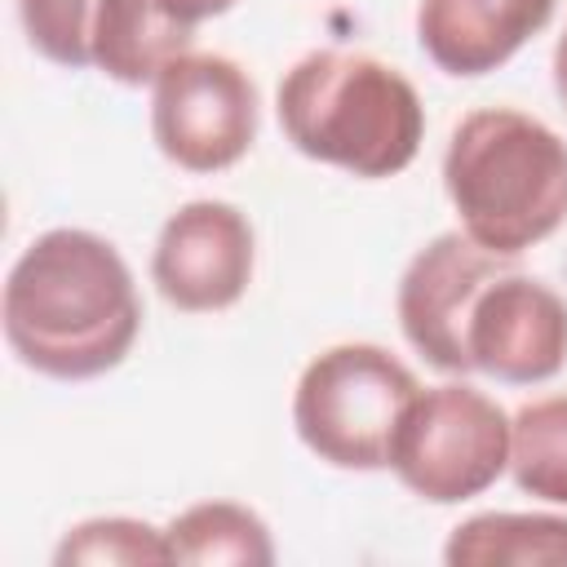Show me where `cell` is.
I'll return each instance as SVG.
<instances>
[{"label": "cell", "mask_w": 567, "mask_h": 567, "mask_svg": "<svg viewBox=\"0 0 567 567\" xmlns=\"http://www.w3.org/2000/svg\"><path fill=\"white\" fill-rule=\"evenodd\" d=\"M0 319L22 368L53 381H93L128 359L142 332V297L111 239L58 226L9 266Z\"/></svg>", "instance_id": "cell-1"}, {"label": "cell", "mask_w": 567, "mask_h": 567, "mask_svg": "<svg viewBox=\"0 0 567 567\" xmlns=\"http://www.w3.org/2000/svg\"><path fill=\"white\" fill-rule=\"evenodd\" d=\"M275 111L292 151L368 182L403 173L425 142L416 84L372 53L315 49L297 58L279 80Z\"/></svg>", "instance_id": "cell-2"}, {"label": "cell", "mask_w": 567, "mask_h": 567, "mask_svg": "<svg viewBox=\"0 0 567 567\" xmlns=\"http://www.w3.org/2000/svg\"><path fill=\"white\" fill-rule=\"evenodd\" d=\"M443 190L474 244L518 261L567 221V137L518 106H478L447 137Z\"/></svg>", "instance_id": "cell-3"}, {"label": "cell", "mask_w": 567, "mask_h": 567, "mask_svg": "<svg viewBox=\"0 0 567 567\" xmlns=\"http://www.w3.org/2000/svg\"><path fill=\"white\" fill-rule=\"evenodd\" d=\"M412 368L377 341L319 350L292 390V430L310 456L332 470H390V443L416 394Z\"/></svg>", "instance_id": "cell-4"}, {"label": "cell", "mask_w": 567, "mask_h": 567, "mask_svg": "<svg viewBox=\"0 0 567 567\" xmlns=\"http://www.w3.org/2000/svg\"><path fill=\"white\" fill-rule=\"evenodd\" d=\"M390 470L430 505L474 501L509 470V412L461 377L425 385L403 408Z\"/></svg>", "instance_id": "cell-5"}, {"label": "cell", "mask_w": 567, "mask_h": 567, "mask_svg": "<svg viewBox=\"0 0 567 567\" xmlns=\"http://www.w3.org/2000/svg\"><path fill=\"white\" fill-rule=\"evenodd\" d=\"M261 124L257 84L226 53H182L151 84V137L159 155L186 173H221L239 164Z\"/></svg>", "instance_id": "cell-6"}, {"label": "cell", "mask_w": 567, "mask_h": 567, "mask_svg": "<svg viewBox=\"0 0 567 567\" xmlns=\"http://www.w3.org/2000/svg\"><path fill=\"white\" fill-rule=\"evenodd\" d=\"M509 266L514 257L487 252L465 230H443L425 248H416L394 292V315L408 346L430 368L447 377H470L474 368L465 350V328H470L474 301Z\"/></svg>", "instance_id": "cell-7"}, {"label": "cell", "mask_w": 567, "mask_h": 567, "mask_svg": "<svg viewBox=\"0 0 567 567\" xmlns=\"http://www.w3.org/2000/svg\"><path fill=\"white\" fill-rule=\"evenodd\" d=\"M257 270L252 221L226 199H186L155 235L151 284L186 315L230 310Z\"/></svg>", "instance_id": "cell-8"}, {"label": "cell", "mask_w": 567, "mask_h": 567, "mask_svg": "<svg viewBox=\"0 0 567 567\" xmlns=\"http://www.w3.org/2000/svg\"><path fill=\"white\" fill-rule=\"evenodd\" d=\"M470 368L505 385H540L567 363V297L523 270H501L465 328Z\"/></svg>", "instance_id": "cell-9"}, {"label": "cell", "mask_w": 567, "mask_h": 567, "mask_svg": "<svg viewBox=\"0 0 567 567\" xmlns=\"http://www.w3.org/2000/svg\"><path fill=\"white\" fill-rule=\"evenodd\" d=\"M554 13L558 0H421L416 44L439 71L474 80L501 71Z\"/></svg>", "instance_id": "cell-10"}, {"label": "cell", "mask_w": 567, "mask_h": 567, "mask_svg": "<svg viewBox=\"0 0 567 567\" xmlns=\"http://www.w3.org/2000/svg\"><path fill=\"white\" fill-rule=\"evenodd\" d=\"M195 27L173 18L164 0H102L93 22V66L124 84L151 89L168 62L190 53Z\"/></svg>", "instance_id": "cell-11"}, {"label": "cell", "mask_w": 567, "mask_h": 567, "mask_svg": "<svg viewBox=\"0 0 567 567\" xmlns=\"http://www.w3.org/2000/svg\"><path fill=\"white\" fill-rule=\"evenodd\" d=\"M447 567H567V514L487 509L447 532Z\"/></svg>", "instance_id": "cell-12"}, {"label": "cell", "mask_w": 567, "mask_h": 567, "mask_svg": "<svg viewBox=\"0 0 567 567\" xmlns=\"http://www.w3.org/2000/svg\"><path fill=\"white\" fill-rule=\"evenodd\" d=\"M168 563L190 567H270L275 540L257 509L239 501H195L164 527Z\"/></svg>", "instance_id": "cell-13"}, {"label": "cell", "mask_w": 567, "mask_h": 567, "mask_svg": "<svg viewBox=\"0 0 567 567\" xmlns=\"http://www.w3.org/2000/svg\"><path fill=\"white\" fill-rule=\"evenodd\" d=\"M509 474L518 492L567 509V394H545L509 416Z\"/></svg>", "instance_id": "cell-14"}, {"label": "cell", "mask_w": 567, "mask_h": 567, "mask_svg": "<svg viewBox=\"0 0 567 567\" xmlns=\"http://www.w3.org/2000/svg\"><path fill=\"white\" fill-rule=\"evenodd\" d=\"M53 563L58 567H146V563H168V540H164V527L146 518L97 514L62 532V540L53 545Z\"/></svg>", "instance_id": "cell-15"}, {"label": "cell", "mask_w": 567, "mask_h": 567, "mask_svg": "<svg viewBox=\"0 0 567 567\" xmlns=\"http://www.w3.org/2000/svg\"><path fill=\"white\" fill-rule=\"evenodd\" d=\"M102 0H18V22L27 44L53 66H93V22Z\"/></svg>", "instance_id": "cell-16"}, {"label": "cell", "mask_w": 567, "mask_h": 567, "mask_svg": "<svg viewBox=\"0 0 567 567\" xmlns=\"http://www.w3.org/2000/svg\"><path fill=\"white\" fill-rule=\"evenodd\" d=\"M239 0H164V9L173 13V18H182L186 27H199V22H208V18H221V13H230Z\"/></svg>", "instance_id": "cell-17"}, {"label": "cell", "mask_w": 567, "mask_h": 567, "mask_svg": "<svg viewBox=\"0 0 567 567\" xmlns=\"http://www.w3.org/2000/svg\"><path fill=\"white\" fill-rule=\"evenodd\" d=\"M554 93H558V102L567 106V27H563V35H558V44H554Z\"/></svg>", "instance_id": "cell-18"}]
</instances>
